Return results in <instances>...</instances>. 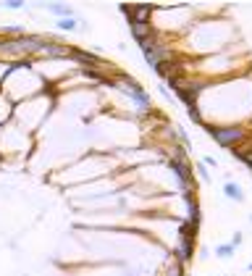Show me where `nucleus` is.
<instances>
[{
	"mask_svg": "<svg viewBox=\"0 0 252 276\" xmlns=\"http://www.w3.org/2000/svg\"><path fill=\"white\" fill-rule=\"evenodd\" d=\"M224 195L229 197V200H234V203H242L244 200V190L236 181H226L224 184Z\"/></svg>",
	"mask_w": 252,
	"mask_h": 276,
	"instance_id": "obj_4",
	"label": "nucleus"
},
{
	"mask_svg": "<svg viewBox=\"0 0 252 276\" xmlns=\"http://www.w3.org/2000/svg\"><path fill=\"white\" fill-rule=\"evenodd\" d=\"M3 8H6V11H24L26 3H24V0H6Z\"/></svg>",
	"mask_w": 252,
	"mask_h": 276,
	"instance_id": "obj_8",
	"label": "nucleus"
},
{
	"mask_svg": "<svg viewBox=\"0 0 252 276\" xmlns=\"http://www.w3.org/2000/svg\"><path fill=\"white\" fill-rule=\"evenodd\" d=\"M45 8L50 11L55 19H76V16H79L76 8H71V6H66V3H47Z\"/></svg>",
	"mask_w": 252,
	"mask_h": 276,
	"instance_id": "obj_3",
	"label": "nucleus"
},
{
	"mask_svg": "<svg viewBox=\"0 0 252 276\" xmlns=\"http://www.w3.org/2000/svg\"><path fill=\"white\" fill-rule=\"evenodd\" d=\"M242 242H244V234H242V232H234V237H231V248H234V250L242 248Z\"/></svg>",
	"mask_w": 252,
	"mask_h": 276,
	"instance_id": "obj_9",
	"label": "nucleus"
},
{
	"mask_svg": "<svg viewBox=\"0 0 252 276\" xmlns=\"http://www.w3.org/2000/svg\"><path fill=\"white\" fill-rule=\"evenodd\" d=\"M166 276H184V266H181V263H176V266H173Z\"/></svg>",
	"mask_w": 252,
	"mask_h": 276,
	"instance_id": "obj_11",
	"label": "nucleus"
},
{
	"mask_svg": "<svg viewBox=\"0 0 252 276\" xmlns=\"http://www.w3.org/2000/svg\"><path fill=\"white\" fill-rule=\"evenodd\" d=\"M195 242H197V237L195 234H179V248L173 250V255H176V263H186L189 258H192V253H195Z\"/></svg>",
	"mask_w": 252,
	"mask_h": 276,
	"instance_id": "obj_2",
	"label": "nucleus"
},
{
	"mask_svg": "<svg viewBox=\"0 0 252 276\" xmlns=\"http://www.w3.org/2000/svg\"><path fill=\"white\" fill-rule=\"evenodd\" d=\"M247 271H249V273H252V260H249V263H247Z\"/></svg>",
	"mask_w": 252,
	"mask_h": 276,
	"instance_id": "obj_12",
	"label": "nucleus"
},
{
	"mask_svg": "<svg viewBox=\"0 0 252 276\" xmlns=\"http://www.w3.org/2000/svg\"><path fill=\"white\" fill-rule=\"evenodd\" d=\"M0 42H3V37H0Z\"/></svg>",
	"mask_w": 252,
	"mask_h": 276,
	"instance_id": "obj_14",
	"label": "nucleus"
},
{
	"mask_svg": "<svg viewBox=\"0 0 252 276\" xmlns=\"http://www.w3.org/2000/svg\"><path fill=\"white\" fill-rule=\"evenodd\" d=\"M234 156L239 158V161H242L247 168H252V140H249L244 147H236V150H234Z\"/></svg>",
	"mask_w": 252,
	"mask_h": 276,
	"instance_id": "obj_6",
	"label": "nucleus"
},
{
	"mask_svg": "<svg viewBox=\"0 0 252 276\" xmlns=\"http://www.w3.org/2000/svg\"><path fill=\"white\" fill-rule=\"evenodd\" d=\"M202 127L208 129V134L213 137V140L220 145V147H229V150H236V147H242L247 140H249V134L244 127L239 124H208V121H202Z\"/></svg>",
	"mask_w": 252,
	"mask_h": 276,
	"instance_id": "obj_1",
	"label": "nucleus"
},
{
	"mask_svg": "<svg viewBox=\"0 0 252 276\" xmlns=\"http://www.w3.org/2000/svg\"><path fill=\"white\" fill-rule=\"evenodd\" d=\"M249 224H252V216H249Z\"/></svg>",
	"mask_w": 252,
	"mask_h": 276,
	"instance_id": "obj_13",
	"label": "nucleus"
},
{
	"mask_svg": "<svg viewBox=\"0 0 252 276\" xmlns=\"http://www.w3.org/2000/svg\"><path fill=\"white\" fill-rule=\"evenodd\" d=\"M197 174H200L202 181H208V184H210V174H208V168H205V163H197Z\"/></svg>",
	"mask_w": 252,
	"mask_h": 276,
	"instance_id": "obj_10",
	"label": "nucleus"
},
{
	"mask_svg": "<svg viewBox=\"0 0 252 276\" xmlns=\"http://www.w3.org/2000/svg\"><path fill=\"white\" fill-rule=\"evenodd\" d=\"M79 24L87 26V21L79 19V16H76V19H58V29H60V32H76Z\"/></svg>",
	"mask_w": 252,
	"mask_h": 276,
	"instance_id": "obj_5",
	"label": "nucleus"
},
{
	"mask_svg": "<svg viewBox=\"0 0 252 276\" xmlns=\"http://www.w3.org/2000/svg\"><path fill=\"white\" fill-rule=\"evenodd\" d=\"M234 253H236V250L231 248V244H218V248H215V255H218L220 260H229Z\"/></svg>",
	"mask_w": 252,
	"mask_h": 276,
	"instance_id": "obj_7",
	"label": "nucleus"
}]
</instances>
